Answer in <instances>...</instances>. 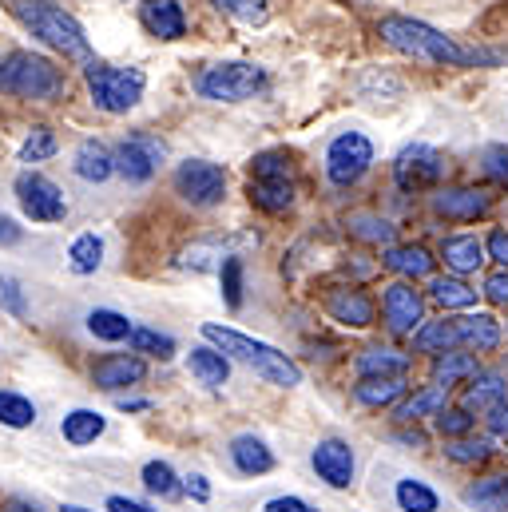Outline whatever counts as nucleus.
<instances>
[{"instance_id":"obj_1","label":"nucleus","mask_w":508,"mask_h":512,"mask_svg":"<svg viewBox=\"0 0 508 512\" xmlns=\"http://www.w3.org/2000/svg\"><path fill=\"white\" fill-rule=\"evenodd\" d=\"M378 36L393 52H401L417 64H433V68H493V64L505 60V52L465 48L453 36H445L433 24L413 20V16H381Z\"/></svg>"},{"instance_id":"obj_2","label":"nucleus","mask_w":508,"mask_h":512,"mask_svg":"<svg viewBox=\"0 0 508 512\" xmlns=\"http://www.w3.org/2000/svg\"><path fill=\"white\" fill-rule=\"evenodd\" d=\"M68 92V76L56 60L40 52H8L0 56V96L28 104H56Z\"/></svg>"},{"instance_id":"obj_3","label":"nucleus","mask_w":508,"mask_h":512,"mask_svg":"<svg viewBox=\"0 0 508 512\" xmlns=\"http://www.w3.org/2000/svg\"><path fill=\"white\" fill-rule=\"evenodd\" d=\"M203 338L215 342L223 358H235V362H243L247 370H254L262 382L282 385V389H290V385L302 382V370H298L286 354H278L274 346L258 342V338H251V334H239V330H231V326H215V322H207V326H203Z\"/></svg>"},{"instance_id":"obj_4","label":"nucleus","mask_w":508,"mask_h":512,"mask_svg":"<svg viewBox=\"0 0 508 512\" xmlns=\"http://www.w3.org/2000/svg\"><path fill=\"white\" fill-rule=\"evenodd\" d=\"M12 12L24 20V28H28L32 36H40V40H44L48 48H56L64 60L92 64L88 32H84V24H80L72 12L56 8V4H48V0H16Z\"/></svg>"},{"instance_id":"obj_5","label":"nucleus","mask_w":508,"mask_h":512,"mask_svg":"<svg viewBox=\"0 0 508 512\" xmlns=\"http://www.w3.org/2000/svg\"><path fill=\"white\" fill-rule=\"evenodd\" d=\"M247 195L258 211L266 215H286L294 207V175H290V155L286 151H262L251 159V183Z\"/></svg>"},{"instance_id":"obj_6","label":"nucleus","mask_w":508,"mask_h":512,"mask_svg":"<svg viewBox=\"0 0 508 512\" xmlns=\"http://www.w3.org/2000/svg\"><path fill=\"white\" fill-rule=\"evenodd\" d=\"M88 80V96L100 112L108 116H124L131 112L139 100H143V88H147V76L139 68H116V64H88L84 72Z\"/></svg>"},{"instance_id":"obj_7","label":"nucleus","mask_w":508,"mask_h":512,"mask_svg":"<svg viewBox=\"0 0 508 512\" xmlns=\"http://www.w3.org/2000/svg\"><path fill=\"white\" fill-rule=\"evenodd\" d=\"M266 88V68L247 64V60H227V64H211L199 76V96L211 104H243L254 92Z\"/></svg>"},{"instance_id":"obj_8","label":"nucleus","mask_w":508,"mask_h":512,"mask_svg":"<svg viewBox=\"0 0 508 512\" xmlns=\"http://www.w3.org/2000/svg\"><path fill=\"white\" fill-rule=\"evenodd\" d=\"M171 183H175V195L191 207H219L227 199V171L211 159H183Z\"/></svg>"},{"instance_id":"obj_9","label":"nucleus","mask_w":508,"mask_h":512,"mask_svg":"<svg viewBox=\"0 0 508 512\" xmlns=\"http://www.w3.org/2000/svg\"><path fill=\"white\" fill-rule=\"evenodd\" d=\"M374 167V143L362 131H342L326 147V179L334 187H354Z\"/></svg>"},{"instance_id":"obj_10","label":"nucleus","mask_w":508,"mask_h":512,"mask_svg":"<svg viewBox=\"0 0 508 512\" xmlns=\"http://www.w3.org/2000/svg\"><path fill=\"white\" fill-rule=\"evenodd\" d=\"M12 191H16V203H20L24 219H32V223H64L68 219V199L48 175L20 171Z\"/></svg>"},{"instance_id":"obj_11","label":"nucleus","mask_w":508,"mask_h":512,"mask_svg":"<svg viewBox=\"0 0 508 512\" xmlns=\"http://www.w3.org/2000/svg\"><path fill=\"white\" fill-rule=\"evenodd\" d=\"M441 179H445V159H441L437 147H429V143H409V147L397 151V159H393V183H397L405 195L433 191Z\"/></svg>"},{"instance_id":"obj_12","label":"nucleus","mask_w":508,"mask_h":512,"mask_svg":"<svg viewBox=\"0 0 508 512\" xmlns=\"http://www.w3.org/2000/svg\"><path fill=\"white\" fill-rule=\"evenodd\" d=\"M163 159H167V143L151 131H131L116 147V171L127 183H147L163 167Z\"/></svg>"},{"instance_id":"obj_13","label":"nucleus","mask_w":508,"mask_h":512,"mask_svg":"<svg viewBox=\"0 0 508 512\" xmlns=\"http://www.w3.org/2000/svg\"><path fill=\"white\" fill-rule=\"evenodd\" d=\"M381 318H385V326H389V334H397V338H413L421 326H425V298H421V290L413 286V282H389L385 286V294H381Z\"/></svg>"},{"instance_id":"obj_14","label":"nucleus","mask_w":508,"mask_h":512,"mask_svg":"<svg viewBox=\"0 0 508 512\" xmlns=\"http://www.w3.org/2000/svg\"><path fill=\"white\" fill-rule=\"evenodd\" d=\"M310 465H314L318 481H326L330 489H350V485H354V469H358V461H354V449H350L342 437H326V441H318L314 453H310Z\"/></svg>"},{"instance_id":"obj_15","label":"nucleus","mask_w":508,"mask_h":512,"mask_svg":"<svg viewBox=\"0 0 508 512\" xmlns=\"http://www.w3.org/2000/svg\"><path fill=\"white\" fill-rule=\"evenodd\" d=\"M489 207H493V195L485 187H441L433 195V211L453 223H477L481 215H489Z\"/></svg>"},{"instance_id":"obj_16","label":"nucleus","mask_w":508,"mask_h":512,"mask_svg":"<svg viewBox=\"0 0 508 512\" xmlns=\"http://www.w3.org/2000/svg\"><path fill=\"white\" fill-rule=\"evenodd\" d=\"M326 314H330L338 326H346V330H366V326H374V302H370V294L358 290V286H338V290H330V294H326Z\"/></svg>"},{"instance_id":"obj_17","label":"nucleus","mask_w":508,"mask_h":512,"mask_svg":"<svg viewBox=\"0 0 508 512\" xmlns=\"http://www.w3.org/2000/svg\"><path fill=\"white\" fill-rule=\"evenodd\" d=\"M139 24L155 40H183L187 36V12L179 0H143L139 4Z\"/></svg>"},{"instance_id":"obj_18","label":"nucleus","mask_w":508,"mask_h":512,"mask_svg":"<svg viewBox=\"0 0 508 512\" xmlns=\"http://www.w3.org/2000/svg\"><path fill=\"white\" fill-rule=\"evenodd\" d=\"M143 374H147V366H143L139 354H104V358H96V366H92L96 389H108V393H120L127 385L143 382Z\"/></svg>"},{"instance_id":"obj_19","label":"nucleus","mask_w":508,"mask_h":512,"mask_svg":"<svg viewBox=\"0 0 508 512\" xmlns=\"http://www.w3.org/2000/svg\"><path fill=\"white\" fill-rule=\"evenodd\" d=\"M72 171L84 183H108L116 175V151H108L100 139H84L72 155Z\"/></svg>"},{"instance_id":"obj_20","label":"nucleus","mask_w":508,"mask_h":512,"mask_svg":"<svg viewBox=\"0 0 508 512\" xmlns=\"http://www.w3.org/2000/svg\"><path fill=\"white\" fill-rule=\"evenodd\" d=\"M354 370L362 378H405L409 370V354L393 350V346H370L354 358Z\"/></svg>"},{"instance_id":"obj_21","label":"nucleus","mask_w":508,"mask_h":512,"mask_svg":"<svg viewBox=\"0 0 508 512\" xmlns=\"http://www.w3.org/2000/svg\"><path fill=\"white\" fill-rule=\"evenodd\" d=\"M441 258H445V266L453 270V274H473V270H481L485 266V243L477 239V235H449L445 243H441Z\"/></svg>"},{"instance_id":"obj_22","label":"nucleus","mask_w":508,"mask_h":512,"mask_svg":"<svg viewBox=\"0 0 508 512\" xmlns=\"http://www.w3.org/2000/svg\"><path fill=\"white\" fill-rule=\"evenodd\" d=\"M231 461H235V469L247 473V477H262V473L274 469L270 445H266L262 437H254V433H239V437L231 441Z\"/></svg>"},{"instance_id":"obj_23","label":"nucleus","mask_w":508,"mask_h":512,"mask_svg":"<svg viewBox=\"0 0 508 512\" xmlns=\"http://www.w3.org/2000/svg\"><path fill=\"white\" fill-rule=\"evenodd\" d=\"M453 326H457V342L469 350H497L501 346V322L493 314H465V318H453Z\"/></svg>"},{"instance_id":"obj_24","label":"nucleus","mask_w":508,"mask_h":512,"mask_svg":"<svg viewBox=\"0 0 508 512\" xmlns=\"http://www.w3.org/2000/svg\"><path fill=\"white\" fill-rule=\"evenodd\" d=\"M381 262H385V270H393V274H401L405 282H413V278H429L437 258L429 255L421 243H405V247H389V251L381 255Z\"/></svg>"},{"instance_id":"obj_25","label":"nucleus","mask_w":508,"mask_h":512,"mask_svg":"<svg viewBox=\"0 0 508 512\" xmlns=\"http://www.w3.org/2000/svg\"><path fill=\"white\" fill-rule=\"evenodd\" d=\"M104 429H108V417L96 413V409H72V413H64V421H60V437H64L68 445H76V449H84V445H92L96 437H104Z\"/></svg>"},{"instance_id":"obj_26","label":"nucleus","mask_w":508,"mask_h":512,"mask_svg":"<svg viewBox=\"0 0 508 512\" xmlns=\"http://www.w3.org/2000/svg\"><path fill=\"white\" fill-rule=\"evenodd\" d=\"M187 370L203 385H211V389L227 385V378H231V362H227L219 350H211V346H195V350L187 354Z\"/></svg>"},{"instance_id":"obj_27","label":"nucleus","mask_w":508,"mask_h":512,"mask_svg":"<svg viewBox=\"0 0 508 512\" xmlns=\"http://www.w3.org/2000/svg\"><path fill=\"white\" fill-rule=\"evenodd\" d=\"M508 397V385L501 374H477L473 385L465 389V401H461V409H469V413H489L497 401H505Z\"/></svg>"},{"instance_id":"obj_28","label":"nucleus","mask_w":508,"mask_h":512,"mask_svg":"<svg viewBox=\"0 0 508 512\" xmlns=\"http://www.w3.org/2000/svg\"><path fill=\"white\" fill-rule=\"evenodd\" d=\"M429 298L445 310H469L477 302V290L461 278V274H445V278H433L429 282Z\"/></svg>"},{"instance_id":"obj_29","label":"nucleus","mask_w":508,"mask_h":512,"mask_svg":"<svg viewBox=\"0 0 508 512\" xmlns=\"http://www.w3.org/2000/svg\"><path fill=\"white\" fill-rule=\"evenodd\" d=\"M481 374V366H477V354H457V350H449V354H437V362H433V385H457V382H473Z\"/></svg>"},{"instance_id":"obj_30","label":"nucleus","mask_w":508,"mask_h":512,"mask_svg":"<svg viewBox=\"0 0 508 512\" xmlns=\"http://www.w3.org/2000/svg\"><path fill=\"white\" fill-rule=\"evenodd\" d=\"M453 346H461L457 342V326H453V318H441V322H425L417 334H413V350L417 354H449Z\"/></svg>"},{"instance_id":"obj_31","label":"nucleus","mask_w":508,"mask_h":512,"mask_svg":"<svg viewBox=\"0 0 508 512\" xmlns=\"http://www.w3.org/2000/svg\"><path fill=\"white\" fill-rule=\"evenodd\" d=\"M405 389H409L405 378H362V382L354 385V397L366 409H381V405H393Z\"/></svg>"},{"instance_id":"obj_32","label":"nucleus","mask_w":508,"mask_h":512,"mask_svg":"<svg viewBox=\"0 0 508 512\" xmlns=\"http://www.w3.org/2000/svg\"><path fill=\"white\" fill-rule=\"evenodd\" d=\"M445 405H449V389H445V385H425V389H417V393L397 409V417H401V421H421V417H437Z\"/></svg>"},{"instance_id":"obj_33","label":"nucleus","mask_w":508,"mask_h":512,"mask_svg":"<svg viewBox=\"0 0 508 512\" xmlns=\"http://www.w3.org/2000/svg\"><path fill=\"white\" fill-rule=\"evenodd\" d=\"M100 262H104V239H100L96 231L80 235V239L68 247V266H72V274H96Z\"/></svg>"},{"instance_id":"obj_34","label":"nucleus","mask_w":508,"mask_h":512,"mask_svg":"<svg viewBox=\"0 0 508 512\" xmlns=\"http://www.w3.org/2000/svg\"><path fill=\"white\" fill-rule=\"evenodd\" d=\"M397 505L401 512H437L441 509V497L425 485V481H417V477H405V481H397Z\"/></svg>"},{"instance_id":"obj_35","label":"nucleus","mask_w":508,"mask_h":512,"mask_svg":"<svg viewBox=\"0 0 508 512\" xmlns=\"http://www.w3.org/2000/svg\"><path fill=\"white\" fill-rule=\"evenodd\" d=\"M465 501L477 505V509L505 512L508 509V477H485V481L469 485V489H465Z\"/></svg>"},{"instance_id":"obj_36","label":"nucleus","mask_w":508,"mask_h":512,"mask_svg":"<svg viewBox=\"0 0 508 512\" xmlns=\"http://www.w3.org/2000/svg\"><path fill=\"white\" fill-rule=\"evenodd\" d=\"M346 227H350V235L362 239V243H374V247H378V243H385V247L393 243V223L374 215V211H354Z\"/></svg>"},{"instance_id":"obj_37","label":"nucleus","mask_w":508,"mask_h":512,"mask_svg":"<svg viewBox=\"0 0 508 512\" xmlns=\"http://www.w3.org/2000/svg\"><path fill=\"white\" fill-rule=\"evenodd\" d=\"M127 342H131V354H147V358H159V362L175 358V338L171 334H159L151 326H135Z\"/></svg>"},{"instance_id":"obj_38","label":"nucleus","mask_w":508,"mask_h":512,"mask_svg":"<svg viewBox=\"0 0 508 512\" xmlns=\"http://www.w3.org/2000/svg\"><path fill=\"white\" fill-rule=\"evenodd\" d=\"M143 489L151 497H163V501H175L183 493V485H179V477H175V469L167 461H147L143 465Z\"/></svg>"},{"instance_id":"obj_39","label":"nucleus","mask_w":508,"mask_h":512,"mask_svg":"<svg viewBox=\"0 0 508 512\" xmlns=\"http://www.w3.org/2000/svg\"><path fill=\"white\" fill-rule=\"evenodd\" d=\"M0 425H8V429H28V425H36V405H32L24 393L0 389Z\"/></svg>"},{"instance_id":"obj_40","label":"nucleus","mask_w":508,"mask_h":512,"mask_svg":"<svg viewBox=\"0 0 508 512\" xmlns=\"http://www.w3.org/2000/svg\"><path fill=\"white\" fill-rule=\"evenodd\" d=\"M88 330L96 334V338H104V342H124L131 338V322H127L120 310H92L88 314Z\"/></svg>"},{"instance_id":"obj_41","label":"nucleus","mask_w":508,"mask_h":512,"mask_svg":"<svg viewBox=\"0 0 508 512\" xmlns=\"http://www.w3.org/2000/svg\"><path fill=\"white\" fill-rule=\"evenodd\" d=\"M56 151H60L56 131H52V128H32V131H28V139H24V147H20V163H44V159H52Z\"/></svg>"},{"instance_id":"obj_42","label":"nucleus","mask_w":508,"mask_h":512,"mask_svg":"<svg viewBox=\"0 0 508 512\" xmlns=\"http://www.w3.org/2000/svg\"><path fill=\"white\" fill-rule=\"evenodd\" d=\"M445 457L457 465H485L493 457V441H473V437H457L445 445Z\"/></svg>"},{"instance_id":"obj_43","label":"nucleus","mask_w":508,"mask_h":512,"mask_svg":"<svg viewBox=\"0 0 508 512\" xmlns=\"http://www.w3.org/2000/svg\"><path fill=\"white\" fill-rule=\"evenodd\" d=\"M219 282H223V298L231 310L243 306V258L239 255H227L219 262Z\"/></svg>"},{"instance_id":"obj_44","label":"nucleus","mask_w":508,"mask_h":512,"mask_svg":"<svg viewBox=\"0 0 508 512\" xmlns=\"http://www.w3.org/2000/svg\"><path fill=\"white\" fill-rule=\"evenodd\" d=\"M219 12L243 20V24H262L270 16V0H211Z\"/></svg>"},{"instance_id":"obj_45","label":"nucleus","mask_w":508,"mask_h":512,"mask_svg":"<svg viewBox=\"0 0 508 512\" xmlns=\"http://www.w3.org/2000/svg\"><path fill=\"white\" fill-rule=\"evenodd\" d=\"M0 310L12 314V318H28V298H24V286L12 278V274H0Z\"/></svg>"},{"instance_id":"obj_46","label":"nucleus","mask_w":508,"mask_h":512,"mask_svg":"<svg viewBox=\"0 0 508 512\" xmlns=\"http://www.w3.org/2000/svg\"><path fill=\"white\" fill-rule=\"evenodd\" d=\"M437 433L457 441V437H469L473 433V413L469 409H441L437 413Z\"/></svg>"},{"instance_id":"obj_47","label":"nucleus","mask_w":508,"mask_h":512,"mask_svg":"<svg viewBox=\"0 0 508 512\" xmlns=\"http://www.w3.org/2000/svg\"><path fill=\"white\" fill-rule=\"evenodd\" d=\"M481 167L497 187H508V143H489L481 151Z\"/></svg>"},{"instance_id":"obj_48","label":"nucleus","mask_w":508,"mask_h":512,"mask_svg":"<svg viewBox=\"0 0 508 512\" xmlns=\"http://www.w3.org/2000/svg\"><path fill=\"white\" fill-rule=\"evenodd\" d=\"M493 306H508V270H493L489 278H485V290H481Z\"/></svg>"},{"instance_id":"obj_49","label":"nucleus","mask_w":508,"mask_h":512,"mask_svg":"<svg viewBox=\"0 0 508 512\" xmlns=\"http://www.w3.org/2000/svg\"><path fill=\"white\" fill-rule=\"evenodd\" d=\"M485 421H489V433H493V437L508 441V397L505 401H497V405L485 413Z\"/></svg>"},{"instance_id":"obj_50","label":"nucleus","mask_w":508,"mask_h":512,"mask_svg":"<svg viewBox=\"0 0 508 512\" xmlns=\"http://www.w3.org/2000/svg\"><path fill=\"white\" fill-rule=\"evenodd\" d=\"M485 255L493 258V262H501V270H508V231H493L485 239Z\"/></svg>"},{"instance_id":"obj_51","label":"nucleus","mask_w":508,"mask_h":512,"mask_svg":"<svg viewBox=\"0 0 508 512\" xmlns=\"http://www.w3.org/2000/svg\"><path fill=\"white\" fill-rule=\"evenodd\" d=\"M262 512H318L310 501H302V497H274V501H266Z\"/></svg>"},{"instance_id":"obj_52","label":"nucleus","mask_w":508,"mask_h":512,"mask_svg":"<svg viewBox=\"0 0 508 512\" xmlns=\"http://www.w3.org/2000/svg\"><path fill=\"white\" fill-rule=\"evenodd\" d=\"M183 489H187L195 501H211V485H207V477H203V473H191Z\"/></svg>"},{"instance_id":"obj_53","label":"nucleus","mask_w":508,"mask_h":512,"mask_svg":"<svg viewBox=\"0 0 508 512\" xmlns=\"http://www.w3.org/2000/svg\"><path fill=\"white\" fill-rule=\"evenodd\" d=\"M104 509L108 512H155V509H147V505H139V501H131V497H108Z\"/></svg>"},{"instance_id":"obj_54","label":"nucleus","mask_w":508,"mask_h":512,"mask_svg":"<svg viewBox=\"0 0 508 512\" xmlns=\"http://www.w3.org/2000/svg\"><path fill=\"white\" fill-rule=\"evenodd\" d=\"M0 243L4 247H12V243H20V227L8 219V215H0Z\"/></svg>"},{"instance_id":"obj_55","label":"nucleus","mask_w":508,"mask_h":512,"mask_svg":"<svg viewBox=\"0 0 508 512\" xmlns=\"http://www.w3.org/2000/svg\"><path fill=\"white\" fill-rule=\"evenodd\" d=\"M0 512H44L40 505H32V501H8Z\"/></svg>"},{"instance_id":"obj_56","label":"nucleus","mask_w":508,"mask_h":512,"mask_svg":"<svg viewBox=\"0 0 508 512\" xmlns=\"http://www.w3.org/2000/svg\"><path fill=\"white\" fill-rule=\"evenodd\" d=\"M120 409H127V413H139V409H151V401H120Z\"/></svg>"},{"instance_id":"obj_57","label":"nucleus","mask_w":508,"mask_h":512,"mask_svg":"<svg viewBox=\"0 0 508 512\" xmlns=\"http://www.w3.org/2000/svg\"><path fill=\"white\" fill-rule=\"evenodd\" d=\"M60 512H92V509H84V505H64Z\"/></svg>"}]
</instances>
